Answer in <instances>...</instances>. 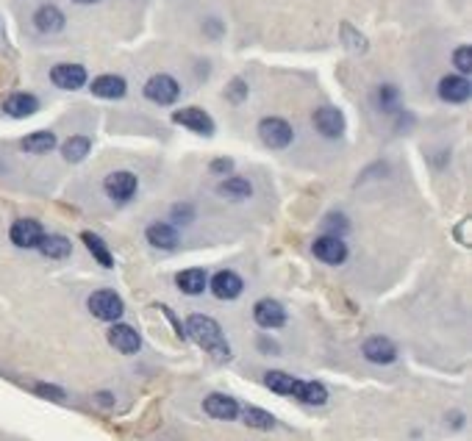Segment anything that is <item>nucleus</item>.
<instances>
[{"instance_id":"4be33fe9","label":"nucleus","mask_w":472,"mask_h":441,"mask_svg":"<svg viewBox=\"0 0 472 441\" xmlns=\"http://www.w3.org/2000/svg\"><path fill=\"white\" fill-rule=\"evenodd\" d=\"M36 247H39V252H42V255H48V258H67V255L72 252L70 239L56 236V233H50V236H42Z\"/></svg>"},{"instance_id":"20e7f679","label":"nucleus","mask_w":472,"mask_h":441,"mask_svg":"<svg viewBox=\"0 0 472 441\" xmlns=\"http://www.w3.org/2000/svg\"><path fill=\"white\" fill-rule=\"evenodd\" d=\"M178 95H181V86H178V81H175L172 75H153V78L145 84V97L158 103V106L175 103Z\"/></svg>"},{"instance_id":"0eeeda50","label":"nucleus","mask_w":472,"mask_h":441,"mask_svg":"<svg viewBox=\"0 0 472 441\" xmlns=\"http://www.w3.org/2000/svg\"><path fill=\"white\" fill-rule=\"evenodd\" d=\"M312 250H314V255L322 264H334V267H336V264H345V258H347L345 242H342L339 236H328V233L317 239Z\"/></svg>"},{"instance_id":"c85d7f7f","label":"nucleus","mask_w":472,"mask_h":441,"mask_svg":"<svg viewBox=\"0 0 472 441\" xmlns=\"http://www.w3.org/2000/svg\"><path fill=\"white\" fill-rule=\"evenodd\" d=\"M245 425L248 428H256V430H270L275 425V419L261 408H248L245 411Z\"/></svg>"},{"instance_id":"2eb2a0df","label":"nucleus","mask_w":472,"mask_h":441,"mask_svg":"<svg viewBox=\"0 0 472 441\" xmlns=\"http://www.w3.org/2000/svg\"><path fill=\"white\" fill-rule=\"evenodd\" d=\"M109 342L114 350H120V352H136L139 347H142V339H139V333L131 328V325H111V330H109Z\"/></svg>"},{"instance_id":"2f4dec72","label":"nucleus","mask_w":472,"mask_h":441,"mask_svg":"<svg viewBox=\"0 0 472 441\" xmlns=\"http://www.w3.org/2000/svg\"><path fill=\"white\" fill-rule=\"evenodd\" d=\"M225 95L231 97L234 103H242V100H245V95H248V86H245V81H242V78H236V81H234V84L225 89Z\"/></svg>"},{"instance_id":"ddd939ff","label":"nucleus","mask_w":472,"mask_h":441,"mask_svg":"<svg viewBox=\"0 0 472 441\" xmlns=\"http://www.w3.org/2000/svg\"><path fill=\"white\" fill-rule=\"evenodd\" d=\"M364 358L373 361V364H392L397 358V347L392 345L386 336H373L364 342Z\"/></svg>"},{"instance_id":"a211bd4d","label":"nucleus","mask_w":472,"mask_h":441,"mask_svg":"<svg viewBox=\"0 0 472 441\" xmlns=\"http://www.w3.org/2000/svg\"><path fill=\"white\" fill-rule=\"evenodd\" d=\"M292 397H297L300 403H309V406H322L328 400V391L322 383H314V380H295Z\"/></svg>"},{"instance_id":"393cba45","label":"nucleus","mask_w":472,"mask_h":441,"mask_svg":"<svg viewBox=\"0 0 472 441\" xmlns=\"http://www.w3.org/2000/svg\"><path fill=\"white\" fill-rule=\"evenodd\" d=\"M53 147H56V136L50 130H36V133L23 139V150L26 153H50Z\"/></svg>"},{"instance_id":"f3484780","label":"nucleus","mask_w":472,"mask_h":441,"mask_svg":"<svg viewBox=\"0 0 472 441\" xmlns=\"http://www.w3.org/2000/svg\"><path fill=\"white\" fill-rule=\"evenodd\" d=\"M148 242L158 250H175L178 247V230L167 222H153L148 228Z\"/></svg>"},{"instance_id":"f8f14e48","label":"nucleus","mask_w":472,"mask_h":441,"mask_svg":"<svg viewBox=\"0 0 472 441\" xmlns=\"http://www.w3.org/2000/svg\"><path fill=\"white\" fill-rule=\"evenodd\" d=\"M242 289H245L242 278L236 272H231V269H222V272H217L212 278V291H214L217 300H234V297L242 294Z\"/></svg>"},{"instance_id":"9b49d317","label":"nucleus","mask_w":472,"mask_h":441,"mask_svg":"<svg viewBox=\"0 0 472 441\" xmlns=\"http://www.w3.org/2000/svg\"><path fill=\"white\" fill-rule=\"evenodd\" d=\"M253 319L261 328H283L286 325V311L278 300H258L253 308Z\"/></svg>"},{"instance_id":"473e14b6","label":"nucleus","mask_w":472,"mask_h":441,"mask_svg":"<svg viewBox=\"0 0 472 441\" xmlns=\"http://www.w3.org/2000/svg\"><path fill=\"white\" fill-rule=\"evenodd\" d=\"M36 394H42V397H50V400H56V403H62V400H64L62 389H56V386H48V383H39V386H36Z\"/></svg>"},{"instance_id":"aec40b11","label":"nucleus","mask_w":472,"mask_h":441,"mask_svg":"<svg viewBox=\"0 0 472 441\" xmlns=\"http://www.w3.org/2000/svg\"><path fill=\"white\" fill-rule=\"evenodd\" d=\"M36 108H39V100L33 95H26V92H17L3 103V111L9 117H31Z\"/></svg>"},{"instance_id":"b1692460","label":"nucleus","mask_w":472,"mask_h":441,"mask_svg":"<svg viewBox=\"0 0 472 441\" xmlns=\"http://www.w3.org/2000/svg\"><path fill=\"white\" fill-rule=\"evenodd\" d=\"M175 284L187 294H203V289H206V272L203 269H184V272H178Z\"/></svg>"},{"instance_id":"7ed1b4c3","label":"nucleus","mask_w":472,"mask_h":441,"mask_svg":"<svg viewBox=\"0 0 472 441\" xmlns=\"http://www.w3.org/2000/svg\"><path fill=\"white\" fill-rule=\"evenodd\" d=\"M258 136H261V142H264L267 147L281 150L286 145H292L295 130H292V125H289L286 120H281V117H267V120H261V125H258Z\"/></svg>"},{"instance_id":"6ab92c4d","label":"nucleus","mask_w":472,"mask_h":441,"mask_svg":"<svg viewBox=\"0 0 472 441\" xmlns=\"http://www.w3.org/2000/svg\"><path fill=\"white\" fill-rule=\"evenodd\" d=\"M33 26L42 33H56L64 28V14L56 6H42V9L33 14Z\"/></svg>"},{"instance_id":"412c9836","label":"nucleus","mask_w":472,"mask_h":441,"mask_svg":"<svg viewBox=\"0 0 472 441\" xmlns=\"http://www.w3.org/2000/svg\"><path fill=\"white\" fill-rule=\"evenodd\" d=\"M92 95L109 97V100L123 97L126 95V81H123L120 75H100V78L92 81Z\"/></svg>"},{"instance_id":"6e6552de","label":"nucleus","mask_w":472,"mask_h":441,"mask_svg":"<svg viewBox=\"0 0 472 441\" xmlns=\"http://www.w3.org/2000/svg\"><path fill=\"white\" fill-rule=\"evenodd\" d=\"M314 125L322 136L336 139V136H342V130H345V117H342L339 108H334V106H322V108H317L314 111Z\"/></svg>"},{"instance_id":"7c9ffc66","label":"nucleus","mask_w":472,"mask_h":441,"mask_svg":"<svg viewBox=\"0 0 472 441\" xmlns=\"http://www.w3.org/2000/svg\"><path fill=\"white\" fill-rule=\"evenodd\" d=\"M453 64H456L461 72H470L472 69V50L467 48V45H461V48L453 53Z\"/></svg>"},{"instance_id":"bb28decb","label":"nucleus","mask_w":472,"mask_h":441,"mask_svg":"<svg viewBox=\"0 0 472 441\" xmlns=\"http://www.w3.org/2000/svg\"><path fill=\"white\" fill-rule=\"evenodd\" d=\"M62 153H64V158L72 161V164L84 161L87 153H89V139H87V136H72V139H67L62 147Z\"/></svg>"},{"instance_id":"a878e982","label":"nucleus","mask_w":472,"mask_h":441,"mask_svg":"<svg viewBox=\"0 0 472 441\" xmlns=\"http://www.w3.org/2000/svg\"><path fill=\"white\" fill-rule=\"evenodd\" d=\"M84 245L89 247V252L97 258L100 267H111V264H114V258H111V252H109V247H106V242H103L97 233L87 230V233H84Z\"/></svg>"},{"instance_id":"f704fd0d","label":"nucleus","mask_w":472,"mask_h":441,"mask_svg":"<svg viewBox=\"0 0 472 441\" xmlns=\"http://www.w3.org/2000/svg\"><path fill=\"white\" fill-rule=\"evenodd\" d=\"M75 3H94V0H75Z\"/></svg>"},{"instance_id":"4468645a","label":"nucleus","mask_w":472,"mask_h":441,"mask_svg":"<svg viewBox=\"0 0 472 441\" xmlns=\"http://www.w3.org/2000/svg\"><path fill=\"white\" fill-rule=\"evenodd\" d=\"M203 411H206L209 416H214V419H225V422H231V419L239 416L236 400H234V397H225V394H209V397L203 400Z\"/></svg>"},{"instance_id":"dca6fc26","label":"nucleus","mask_w":472,"mask_h":441,"mask_svg":"<svg viewBox=\"0 0 472 441\" xmlns=\"http://www.w3.org/2000/svg\"><path fill=\"white\" fill-rule=\"evenodd\" d=\"M470 81L461 75H447L439 81V97L447 103H464L470 97Z\"/></svg>"},{"instance_id":"f03ea898","label":"nucleus","mask_w":472,"mask_h":441,"mask_svg":"<svg viewBox=\"0 0 472 441\" xmlns=\"http://www.w3.org/2000/svg\"><path fill=\"white\" fill-rule=\"evenodd\" d=\"M89 311H92L97 319H103V322H117L126 308H123V300H120L117 291L100 289V291H94L92 297H89Z\"/></svg>"},{"instance_id":"1a4fd4ad","label":"nucleus","mask_w":472,"mask_h":441,"mask_svg":"<svg viewBox=\"0 0 472 441\" xmlns=\"http://www.w3.org/2000/svg\"><path fill=\"white\" fill-rule=\"evenodd\" d=\"M172 123L189 128V130H194V133H203V136H212V133H214V123H212V117H209L203 108H181V111L172 114Z\"/></svg>"},{"instance_id":"39448f33","label":"nucleus","mask_w":472,"mask_h":441,"mask_svg":"<svg viewBox=\"0 0 472 441\" xmlns=\"http://www.w3.org/2000/svg\"><path fill=\"white\" fill-rule=\"evenodd\" d=\"M136 186H139V181H136L133 172H111V175L106 178V184H103L106 194H109L111 200H117V203L131 200V197L136 194Z\"/></svg>"},{"instance_id":"f257e3e1","label":"nucleus","mask_w":472,"mask_h":441,"mask_svg":"<svg viewBox=\"0 0 472 441\" xmlns=\"http://www.w3.org/2000/svg\"><path fill=\"white\" fill-rule=\"evenodd\" d=\"M189 336L203 347L206 352H212L217 361H228V358H231L228 342H225V336H222L220 325H217L212 316H203V314L189 316Z\"/></svg>"},{"instance_id":"9d476101","label":"nucleus","mask_w":472,"mask_h":441,"mask_svg":"<svg viewBox=\"0 0 472 441\" xmlns=\"http://www.w3.org/2000/svg\"><path fill=\"white\" fill-rule=\"evenodd\" d=\"M9 236H11V242H14L17 247L28 250V247H36V245H39V239H42L45 233H42V225L36 220H17L11 225Z\"/></svg>"},{"instance_id":"423d86ee","label":"nucleus","mask_w":472,"mask_h":441,"mask_svg":"<svg viewBox=\"0 0 472 441\" xmlns=\"http://www.w3.org/2000/svg\"><path fill=\"white\" fill-rule=\"evenodd\" d=\"M50 81L59 86V89H81L87 84V69L81 64H56L50 69Z\"/></svg>"},{"instance_id":"cd10ccee","label":"nucleus","mask_w":472,"mask_h":441,"mask_svg":"<svg viewBox=\"0 0 472 441\" xmlns=\"http://www.w3.org/2000/svg\"><path fill=\"white\" fill-rule=\"evenodd\" d=\"M295 380L297 378H292V375H286V372H278V369H273V372H267V375H264L267 389H273L275 394H292Z\"/></svg>"},{"instance_id":"5701e85b","label":"nucleus","mask_w":472,"mask_h":441,"mask_svg":"<svg viewBox=\"0 0 472 441\" xmlns=\"http://www.w3.org/2000/svg\"><path fill=\"white\" fill-rule=\"evenodd\" d=\"M217 194L225 197V200H248L253 194V186L251 181H245V178H228V181H222L217 186Z\"/></svg>"},{"instance_id":"c756f323","label":"nucleus","mask_w":472,"mask_h":441,"mask_svg":"<svg viewBox=\"0 0 472 441\" xmlns=\"http://www.w3.org/2000/svg\"><path fill=\"white\" fill-rule=\"evenodd\" d=\"M397 100H400V92L395 86H380L378 89V106L383 111H395L397 108Z\"/></svg>"},{"instance_id":"72a5a7b5","label":"nucleus","mask_w":472,"mask_h":441,"mask_svg":"<svg viewBox=\"0 0 472 441\" xmlns=\"http://www.w3.org/2000/svg\"><path fill=\"white\" fill-rule=\"evenodd\" d=\"M231 167H234V164H231L228 158H225V161L220 158V161H214V164H212V172H228Z\"/></svg>"}]
</instances>
